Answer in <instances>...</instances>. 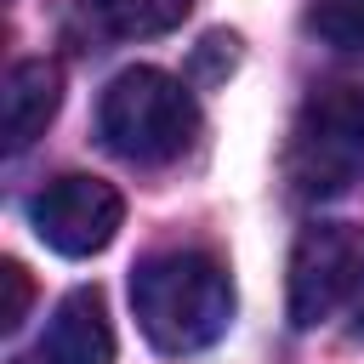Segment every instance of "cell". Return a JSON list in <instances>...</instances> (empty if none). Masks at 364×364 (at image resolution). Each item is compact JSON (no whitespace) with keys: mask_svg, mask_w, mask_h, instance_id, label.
Instances as JSON below:
<instances>
[{"mask_svg":"<svg viewBox=\"0 0 364 364\" xmlns=\"http://www.w3.org/2000/svg\"><path fill=\"white\" fill-rule=\"evenodd\" d=\"M131 313L159 353H199L233 324V279L210 250H154L131 273Z\"/></svg>","mask_w":364,"mask_h":364,"instance_id":"6da1fadb","label":"cell"},{"mask_svg":"<svg viewBox=\"0 0 364 364\" xmlns=\"http://www.w3.org/2000/svg\"><path fill=\"white\" fill-rule=\"evenodd\" d=\"M199 131L188 85L165 68H125L97 97V136L125 165H171Z\"/></svg>","mask_w":364,"mask_h":364,"instance_id":"7a4b0ae2","label":"cell"},{"mask_svg":"<svg viewBox=\"0 0 364 364\" xmlns=\"http://www.w3.org/2000/svg\"><path fill=\"white\" fill-rule=\"evenodd\" d=\"M364 176V91L318 85L284 136V182L301 199H336Z\"/></svg>","mask_w":364,"mask_h":364,"instance_id":"3957f363","label":"cell"},{"mask_svg":"<svg viewBox=\"0 0 364 364\" xmlns=\"http://www.w3.org/2000/svg\"><path fill=\"white\" fill-rule=\"evenodd\" d=\"M364 290V228L318 222L290 250V324L318 330Z\"/></svg>","mask_w":364,"mask_h":364,"instance_id":"277c9868","label":"cell"},{"mask_svg":"<svg viewBox=\"0 0 364 364\" xmlns=\"http://www.w3.org/2000/svg\"><path fill=\"white\" fill-rule=\"evenodd\" d=\"M28 222H34L40 245H51L57 256H97L102 245H114V233L125 222V199L114 182L68 171L28 199Z\"/></svg>","mask_w":364,"mask_h":364,"instance_id":"5b68a950","label":"cell"},{"mask_svg":"<svg viewBox=\"0 0 364 364\" xmlns=\"http://www.w3.org/2000/svg\"><path fill=\"white\" fill-rule=\"evenodd\" d=\"M34 364H114V324H108L102 290L80 284L57 301V313L34 347Z\"/></svg>","mask_w":364,"mask_h":364,"instance_id":"8992f818","label":"cell"},{"mask_svg":"<svg viewBox=\"0 0 364 364\" xmlns=\"http://www.w3.org/2000/svg\"><path fill=\"white\" fill-rule=\"evenodd\" d=\"M63 102V80L46 57H28V63H11L6 85H0V136L11 154H23L57 114Z\"/></svg>","mask_w":364,"mask_h":364,"instance_id":"52a82bcc","label":"cell"},{"mask_svg":"<svg viewBox=\"0 0 364 364\" xmlns=\"http://www.w3.org/2000/svg\"><path fill=\"white\" fill-rule=\"evenodd\" d=\"M102 11H108V28L114 34L154 40V34H171L193 11V0H102Z\"/></svg>","mask_w":364,"mask_h":364,"instance_id":"ba28073f","label":"cell"},{"mask_svg":"<svg viewBox=\"0 0 364 364\" xmlns=\"http://www.w3.org/2000/svg\"><path fill=\"white\" fill-rule=\"evenodd\" d=\"M307 28L336 51H364V0H318L307 11Z\"/></svg>","mask_w":364,"mask_h":364,"instance_id":"9c48e42d","label":"cell"},{"mask_svg":"<svg viewBox=\"0 0 364 364\" xmlns=\"http://www.w3.org/2000/svg\"><path fill=\"white\" fill-rule=\"evenodd\" d=\"M28 301H34V284H28L23 262H6L0 267V330H17L28 318Z\"/></svg>","mask_w":364,"mask_h":364,"instance_id":"30bf717a","label":"cell"},{"mask_svg":"<svg viewBox=\"0 0 364 364\" xmlns=\"http://www.w3.org/2000/svg\"><path fill=\"white\" fill-rule=\"evenodd\" d=\"M347 313H353V324H347V330H353V341H364V290L353 296V307H347Z\"/></svg>","mask_w":364,"mask_h":364,"instance_id":"8fae6325","label":"cell"}]
</instances>
